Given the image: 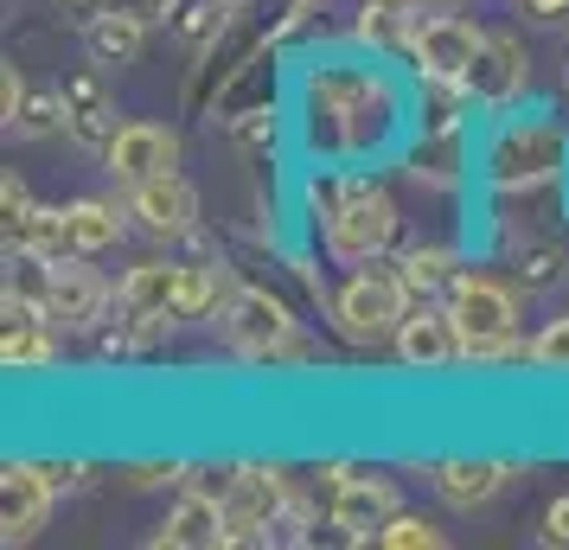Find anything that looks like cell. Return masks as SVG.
Instances as JSON below:
<instances>
[{"label":"cell","mask_w":569,"mask_h":550,"mask_svg":"<svg viewBox=\"0 0 569 550\" xmlns=\"http://www.w3.org/2000/svg\"><path fill=\"white\" fill-rule=\"evenodd\" d=\"M397 116V90L378 64H320L308 78V134L320 154H371Z\"/></svg>","instance_id":"6da1fadb"},{"label":"cell","mask_w":569,"mask_h":550,"mask_svg":"<svg viewBox=\"0 0 569 550\" xmlns=\"http://www.w3.org/2000/svg\"><path fill=\"white\" fill-rule=\"evenodd\" d=\"M313 218H320V237H327V257L359 269V262H378L397 243V224L403 211L371 173H327V180H308Z\"/></svg>","instance_id":"7a4b0ae2"},{"label":"cell","mask_w":569,"mask_h":550,"mask_svg":"<svg viewBox=\"0 0 569 550\" xmlns=\"http://www.w3.org/2000/svg\"><path fill=\"white\" fill-rule=\"evenodd\" d=\"M467 333V366H531V340H518V294L480 269H461L441 294Z\"/></svg>","instance_id":"3957f363"},{"label":"cell","mask_w":569,"mask_h":550,"mask_svg":"<svg viewBox=\"0 0 569 550\" xmlns=\"http://www.w3.org/2000/svg\"><path fill=\"white\" fill-rule=\"evenodd\" d=\"M218 327H224V346L250 366H301V359H313V346L301 340V320L269 289H237L218 308Z\"/></svg>","instance_id":"277c9868"},{"label":"cell","mask_w":569,"mask_h":550,"mask_svg":"<svg viewBox=\"0 0 569 550\" xmlns=\"http://www.w3.org/2000/svg\"><path fill=\"white\" fill-rule=\"evenodd\" d=\"M416 308V294L410 282H403V269L397 262H359L346 282H339L333 294V320H339V333L346 340H359V346H385L397 340V327H403V314Z\"/></svg>","instance_id":"5b68a950"},{"label":"cell","mask_w":569,"mask_h":550,"mask_svg":"<svg viewBox=\"0 0 569 550\" xmlns=\"http://www.w3.org/2000/svg\"><path fill=\"white\" fill-rule=\"evenodd\" d=\"M569 160V134L557 129V122H538V116H525V122H499L487 141V154H480V167H487V186L492 192H531V186H543L550 173H563Z\"/></svg>","instance_id":"8992f818"},{"label":"cell","mask_w":569,"mask_h":550,"mask_svg":"<svg viewBox=\"0 0 569 550\" xmlns=\"http://www.w3.org/2000/svg\"><path fill=\"white\" fill-rule=\"evenodd\" d=\"M480 39H487V32L473 27V20H461V13L436 7L429 20H410V32H403V52H410L416 78H429V83H467L473 58H480Z\"/></svg>","instance_id":"52a82bcc"},{"label":"cell","mask_w":569,"mask_h":550,"mask_svg":"<svg viewBox=\"0 0 569 550\" xmlns=\"http://www.w3.org/2000/svg\"><path fill=\"white\" fill-rule=\"evenodd\" d=\"M295 506V487H288L282 468H262V461H243L224 493V519H231V544H276V524L288 519Z\"/></svg>","instance_id":"ba28073f"},{"label":"cell","mask_w":569,"mask_h":550,"mask_svg":"<svg viewBox=\"0 0 569 550\" xmlns=\"http://www.w3.org/2000/svg\"><path fill=\"white\" fill-rule=\"evenodd\" d=\"M109 308H116V289L90 269V257L46 262V314H52V327H64V333H90V327H103L109 320Z\"/></svg>","instance_id":"9c48e42d"},{"label":"cell","mask_w":569,"mask_h":550,"mask_svg":"<svg viewBox=\"0 0 569 550\" xmlns=\"http://www.w3.org/2000/svg\"><path fill=\"white\" fill-rule=\"evenodd\" d=\"M461 90H467V103L487 109V116H506L531 90V52L518 46V32H487L480 39V58H473Z\"/></svg>","instance_id":"30bf717a"},{"label":"cell","mask_w":569,"mask_h":550,"mask_svg":"<svg viewBox=\"0 0 569 550\" xmlns=\"http://www.w3.org/2000/svg\"><path fill=\"white\" fill-rule=\"evenodd\" d=\"M390 346H397V359L410 371H448L467 359V333H461V320H455L448 301H416Z\"/></svg>","instance_id":"8fae6325"},{"label":"cell","mask_w":569,"mask_h":550,"mask_svg":"<svg viewBox=\"0 0 569 550\" xmlns=\"http://www.w3.org/2000/svg\"><path fill=\"white\" fill-rule=\"evenodd\" d=\"M58 487L46 480V461H7L0 468V544H32L52 519Z\"/></svg>","instance_id":"7c38bea8"},{"label":"cell","mask_w":569,"mask_h":550,"mask_svg":"<svg viewBox=\"0 0 569 550\" xmlns=\"http://www.w3.org/2000/svg\"><path fill=\"white\" fill-rule=\"evenodd\" d=\"M129 218L154 243H180V237H199V192L186 173H160V180L129 186Z\"/></svg>","instance_id":"4fadbf2b"},{"label":"cell","mask_w":569,"mask_h":550,"mask_svg":"<svg viewBox=\"0 0 569 550\" xmlns=\"http://www.w3.org/2000/svg\"><path fill=\"white\" fill-rule=\"evenodd\" d=\"M64 134L78 141L83 154H109V141L122 134L103 64H83V71H71V78H64Z\"/></svg>","instance_id":"5bb4252c"},{"label":"cell","mask_w":569,"mask_h":550,"mask_svg":"<svg viewBox=\"0 0 569 550\" xmlns=\"http://www.w3.org/2000/svg\"><path fill=\"white\" fill-rule=\"evenodd\" d=\"M103 167L116 173V186H141L160 173H180V134L167 122H122V134L109 141Z\"/></svg>","instance_id":"9a60e30c"},{"label":"cell","mask_w":569,"mask_h":550,"mask_svg":"<svg viewBox=\"0 0 569 550\" xmlns=\"http://www.w3.org/2000/svg\"><path fill=\"white\" fill-rule=\"evenodd\" d=\"M403 512V493H397V480H385V473H346L333 493V524L352 538V544H365V538H378L390 519Z\"/></svg>","instance_id":"2e32d148"},{"label":"cell","mask_w":569,"mask_h":550,"mask_svg":"<svg viewBox=\"0 0 569 550\" xmlns=\"http://www.w3.org/2000/svg\"><path fill=\"white\" fill-rule=\"evenodd\" d=\"M116 314H141V320H160L173 327L180 320V262L173 257H148L134 262L116 289Z\"/></svg>","instance_id":"e0dca14e"},{"label":"cell","mask_w":569,"mask_h":550,"mask_svg":"<svg viewBox=\"0 0 569 550\" xmlns=\"http://www.w3.org/2000/svg\"><path fill=\"white\" fill-rule=\"evenodd\" d=\"M525 468H512V461H473V454H455V461H436V499L448 506V512H480L499 487H512Z\"/></svg>","instance_id":"ac0fdd59"},{"label":"cell","mask_w":569,"mask_h":550,"mask_svg":"<svg viewBox=\"0 0 569 550\" xmlns=\"http://www.w3.org/2000/svg\"><path fill=\"white\" fill-rule=\"evenodd\" d=\"M154 544H160V550H218V544H231V519H224V499L192 493V487H186V493L173 499L167 524L154 531Z\"/></svg>","instance_id":"d6986e66"},{"label":"cell","mask_w":569,"mask_h":550,"mask_svg":"<svg viewBox=\"0 0 569 550\" xmlns=\"http://www.w3.org/2000/svg\"><path fill=\"white\" fill-rule=\"evenodd\" d=\"M141 39H148V27L134 13H116V7H103L97 20H83V52H90V64H103V71L134 64L141 58Z\"/></svg>","instance_id":"ffe728a7"},{"label":"cell","mask_w":569,"mask_h":550,"mask_svg":"<svg viewBox=\"0 0 569 550\" xmlns=\"http://www.w3.org/2000/svg\"><path fill=\"white\" fill-rule=\"evenodd\" d=\"M64 237H71V257H103L109 243L122 237V206L90 192V199H71L64 206Z\"/></svg>","instance_id":"44dd1931"},{"label":"cell","mask_w":569,"mask_h":550,"mask_svg":"<svg viewBox=\"0 0 569 550\" xmlns=\"http://www.w3.org/2000/svg\"><path fill=\"white\" fill-rule=\"evenodd\" d=\"M231 276L218 257H199V262H180V320H206L211 308L231 301Z\"/></svg>","instance_id":"7402d4cb"},{"label":"cell","mask_w":569,"mask_h":550,"mask_svg":"<svg viewBox=\"0 0 569 550\" xmlns=\"http://www.w3.org/2000/svg\"><path fill=\"white\" fill-rule=\"evenodd\" d=\"M397 269H403V282H410L416 301H436V294H448V282L461 276L455 250H441V243H416V250H403V257H397Z\"/></svg>","instance_id":"603a6c76"},{"label":"cell","mask_w":569,"mask_h":550,"mask_svg":"<svg viewBox=\"0 0 569 550\" xmlns=\"http://www.w3.org/2000/svg\"><path fill=\"white\" fill-rule=\"evenodd\" d=\"M58 327L52 320H39V327H7V340H0V359L7 371H46L58 359Z\"/></svg>","instance_id":"cb8c5ba5"},{"label":"cell","mask_w":569,"mask_h":550,"mask_svg":"<svg viewBox=\"0 0 569 550\" xmlns=\"http://www.w3.org/2000/svg\"><path fill=\"white\" fill-rule=\"evenodd\" d=\"M7 129H13V141H46V134H58L64 129V90H27V103H20V116Z\"/></svg>","instance_id":"d4e9b609"},{"label":"cell","mask_w":569,"mask_h":550,"mask_svg":"<svg viewBox=\"0 0 569 550\" xmlns=\"http://www.w3.org/2000/svg\"><path fill=\"white\" fill-rule=\"evenodd\" d=\"M224 7H231V0H180L167 27L180 32L186 46H206V39H218V27H224Z\"/></svg>","instance_id":"484cf974"},{"label":"cell","mask_w":569,"mask_h":550,"mask_svg":"<svg viewBox=\"0 0 569 550\" xmlns=\"http://www.w3.org/2000/svg\"><path fill=\"white\" fill-rule=\"evenodd\" d=\"M378 544H385V550H441V544H448V531L429 524V519H416V512H397V519L378 531Z\"/></svg>","instance_id":"4316f807"},{"label":"cell","mask_w":569,"mask_h":550,"mask_svg":"<svg viewBox=\"0 0 569 550\" xmlns=\"http://www.w3.org/2000/svg\"><path fill=\"white\" fill-rule=\"evenodd\" d=\"M531 366H543V371H569V314L543 320V333L531 340Z\"/></svg>","instance_id":"83f0119b"},{"label":"cell","mask_w":569,"mask_h":550,"mask_svg":"<svg viewBox=\"0 0 569 550\" xmlns=\"http://www.w3.org/2000/svg\"><path fill=\"white\" fill-rule=\"evenodd\" d=\"M557 269H563V257H557L550 243L518 250V276H525V289H550V282H557Z\"/></svg>","instance_id":"f1b7e54d"},{"label":"cell","mask_w":569,"mask_h":550,"mask_svg":"<svg viewBox=\"0 0 569 550\" xmlns=\"http://www.w3.org/2000/svg\"><path fill=\"white\" fill-rule=\"evenodd\" d=\"M538 538H543V544H557V550H569V493H557L550 506H543Z\"/></svg>","instance_id":"f546056e"},{"label":"cell","mask_w":569,"mask_h":550,"mask_svg":"<svg viewBox=\"0 0 569 550\" xmlns=\"http://www.w3.org/2000/svg\"><path fill=\"white\" fill-rule=\"evenodd\" d=\"M231 480H237V468H186L180 487H192V493H211V499H224V493H231Z\"/></svg>","instance_id":"4dcf8cb0"},{"label":"cell","mask_w":569,"mask_h":550,"mask_svg":"<svg viewBox=\"0 0 569 550\" xmlns=\"http://www.w3.org/2000/svg\"><path fill=\"white\" fill-rule=\"evenodd\" d=\"M109 7H116V13H134L141 27H160V20H173L180 0H109Z\"/></svg>","instance_id":"1f68e13d"},{"label":"cell","mask_w":569,"mask_h":550,"mask_svg":"<svg viewBox=\"0 0 569 550\" xmlns=\"http://www.w3.org/2000/svg\"><path fill=\"white\" fill-rule=\"evenodd\" d=\"M20 103H27V78H20V71L7 64V71H0V109H7V122L20 116Z\"/></svg>","instance_id":"d6a6232c"},{"label":"cell","mask_w":569,"mask_h":550,"mask_svg":"<svg viewBox=\"0 0 569 550\" xmlns=\"http://www.w3.org/2000/svg\"><path fill=\"white\" fill-rule=\"evenodd\" d=\"M83 473H90L83 461H46V480H52L58 493H71V487H83Z\"/></svg>","instance_id":"836d02e7"},{"label":"cell","mask_w":569,"mask_h":550,"mask_svg":"<svg viewBox=\"0 0 569 550\" xmlns=\"http://www.w3.org/2000/svg\"><path fill=\"white\" fill-rule=\"evenodd\" d=\"M525 13H531V20H563L569 0H525Z\"/></svg>","instance_id":"e575fe53"},{"label":"cell","mask_w":569,"mask_h":550,"mask_svg":"<svg viewBox=\"0 0 569 550\" xmlns=\"http://www.w3.org/2000/svg\"><path fill=\"white\" fill-rule=\"evenodd\" d=\"M422 7H461V0H422Z\"/></svg>","instance_id":"d590c367"},{"label":"cell","mask_w":569,"mask_h":550,"mask_svg":"<svg viewBox=\"0 0 569 550\" xmlns=\"http://www.w3.org/2000/svg\"><path fill=\"white\" fill-rule=\"evenodd\" d=\"M390 7H422V0H390Z\"/></svg>","instance_id":"8d00e7d4"},{"label":"cell","mask_w":569,"mask_h":550,"mask_svg":"<svg viewBox=\"0 0 569 550\" xmlns=\"http://www.w3.org/2000/svg\"><path fill=\"white\" fill-rule=\"evenodd\" d=\"M563 90H569V64H563Z\"/></svg>","instance_id":"74e56055"},{"label":"cell","mask_w":569,"mask_h":550,"mask_svg":"<svg viewBox=\"0 0 569 550\" xmlns=\"http://www.w3.org/2000/svg\"><path fill=\"white\" fill-rule=\"evenodd\" d=\"M231 7H237V0H231Z\"/></svg>","instance_id":"f35d334b"}]
</instances>
